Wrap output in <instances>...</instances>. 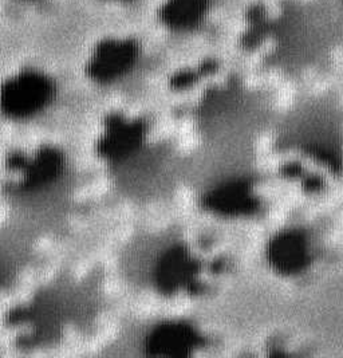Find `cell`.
<instances>
[{
    "label": "cell",
    "mask_w": 343,
    "mask_h": 358,
    "mask_svg": "<svg viewBox=\"0 0 343 358\" xmlns=\"http://www.w3.org/2000/svg\"><path fill=\"white\" fill-rule=\"evenodd\" d=\"M294 144L314 162L338 173L343 166V118L334 105L319 103L296 118Z\"/></svg>",
    "instance_id": "cell-1"
},
{
    "label": "cell",
    "mask_w": 343,
    "mask_h": 358,
    "mask_svg": "<svg viewBox=\"0 0 343 358\" xmlns=\"http://www.w3.org/2000/svg\"><path fill=\"white\" fill-rule=\"evenodd\" d=\"M272 262L284 273H298L307 267L314 252L310 236L303 231H289L278 236L271 248Z\"/></svg>",
    "instance_id": "cell-3"
},
{
    "label": "cell",
    "mask_w": 343,
    "mask_h": 358,
    "mask_svg": "<svg viewBox=\"0 0 343 358\" xmlns=\"http://www.w3.org/2000/svg\"><path fill=\"white\" fill-rule=\"evenodd\" d=\"M204 8V0H177L170 8L172 22L180 26L192 24Z\"/></svg>",
    "instance_id": "cell-5"
},
{
    "label": "cell",
    "mask_w": 343,
    "mask_h": 358,
    "mask_svg": "<svg viewBox=\"0 0 343 358\" xmlns=\"http://www.w3.org/2000/svg\"><path fill=\"white\" fill-rule=\"evenodd\" d=\"M131 57L133 50L126 43H112L105 46L96 59L97 76L106 80L119 76L131 65Z\"/></svg>",
    "instance_id": "cell-4"
},
{
    "label": "cell",
    "mask_w": 343,
    "mask_h": 358,
    "mask_svg": "<svg viewBox=\"0 0 343 358\" xmlns=\"http://www.w3.org/2000/svg\"><path fill=\"white\" fill-rule=\"evenodd\" d=\"M52 96L50 82L38 74L19 76L4 87L3 103L11 117L26 118L41 113Z\"/></svg>",
    "instance_id": "cell-2"
}]
</instances>
